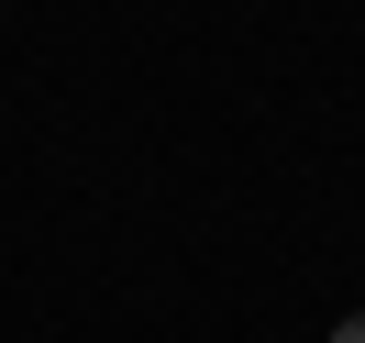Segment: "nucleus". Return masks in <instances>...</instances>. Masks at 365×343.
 Masks as SVG:
<instances>
[{
    "instance_id": "obj_1",
    "label": "nucleus",
    "mask_w": 365,
    "mask_h": 343,
    "mask_svg": "<svg viewBox=\"0 0 365 343\" xmlns=\"http://www.w3.org/2000/svg\"><path fill=\"white\" fill-rule=\"evenodd\" d=\"M332 343H365V310H354V321H343V332H332Z\"/></svg>"
}]
</instances>
